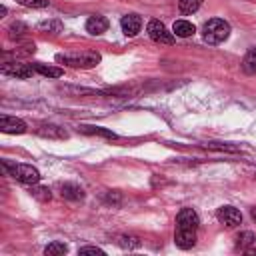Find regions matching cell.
<instances>
[{"label": "cell", "mask_w": 256, "mask_h": 256, "mask_svg": "<svg viewBox=\"0 0 256 256\" xmlns=\"http://www.w3.org/2000/svg\"><path fill=\"white\" fill-rule=\"evenodd\" d=\"M200 218L196 210L192 208H182L176 216V232H174V242L182 250H190L196 244V230H198Z\"/></svg>", "instance_id": "1"}, {"label": "cell", "mask_w": 256, "mask_h": 256, "mask_svg": "<svg viewBox=\"0 0 256 256\" xmlns=\"http://www.w3.org/2000/svg\"><path fill=\"white\" fill-rule=\"evenodd\" d=\"M2 172L6 176H12L14 180L22 182V184H38L40 182V172L30 166V164H12L8 160H2Z\"/></svg>", "instance_id": "2"}, {"label": "cell", "mask_w": 256, "mask_h": 256, "mask_svg": "<svg viewBox=\"0 0 256 256\" xmlns=\"http://www.w3.org/2000/svg\"><path fill=\"white\" fill-rule=\"evenodd\" d=\"M56 62L72 66V68H94L100 62L98 52H70V54H56Z\"/></svg>", "instance_id": "3"}, {"label": "cell", "mask_w": 256, "mask_h": 256, "mask_svg": "<svg viewBox=\"0 0 256 256\" xmlns=\"http://www.w3.org/2000/svg\"><path fill=\"white\" fill-rule=\"evenodd\" d=\"M202 36H204V42L208 44H220L230 36V24L222 18H212L204 24Z\"/></svg>", "instance_id": "4"}, {"label": "cell", "mask_w": 256, "mask_h": 256, "mask_svg": "<svg viewBox=\"0 0 256 256\" xmlns=\"http://www.w3.org/2000/svg\"><path fill=\"white\" fill-rule=\"evenodd\" d=\"M0 72L4 74V76H12V78H20V80H26V78H30L36 70H34V66L32 64H26V62H4L2 64V68H0Z\"/></svg>", "instance_id": "5"}, {"label": "cell", "mask_w": 256, "mask_h": 256, "mask_svg": "<svg viewBox=\"0 0 256 256\" xmlns=\"http://www.w3.org/2000/svg\"><path fill=\"white\" fill-rule=\"evenodd\" d=\"M146 32H148L150 40H154L158 44H174V34L168 32L160 20H150L146 26Z\"/></svg>", "instance_id": "6"}, {"label": "cell", "mask_w": 256, "mask_h": 256, "mask_svg": "<svg viewBox=\"0 0 256 256\" xmlns=\"http://www.w3.org/2000/svg\"><path fill=\"white\" fill-rule=\"evenodd\" d=\"M218 220L224 224V226H228V228H234V226H238V224H242V214H240V210L238 208H234V206H222V208H218Z\"/></svg>", "instance_id": "7"}, {"label": "cell", "mask_w": 256, "mask_h": 256, "mask_svg": "<svg viewBox=\"0 0 256 256\" xmlns=\"http://www.w3.org/2000/svg\"><path fill=\"white\" fill-rule=\"evenodd\" d=\"M0 130L4 134H24L26 132V122L16 118V116H0Z\"/></svg>", "instance_id": "8"}, {"label": "cell", "mask_w": 256, "mask_h": 256, "mask_svg": "<svg viewBox=\"0 0 256 256\" xmlns=\"http://www.w3.org/2000/svg\"><path fill=\"white\" fill-rule=\"evenodd\" d=\"M120 24H122V32L132 38V36H136V34L140 32V28H142V18H140L138 14H126Z\"/></svg>", "instance_id": "9"}, {"label": "cell", "mask_w": 256, "mask_h": 256, "mask_svg": "<svg viewBox=\"0 0 256 256\" xmlns=\"http://www.w3.org/2000/svg\"><path fill=\"white\" fill-rule=\"evenodd\" d=\"M86 30H88L90 34L98 36V34H102V32H106V30H108V20H106L104 16H100V14L90 16V18L86 20Z\"/></svg>", "instance_id": "10"}, {"label": "cell", "mask_w": 256, "mask_h": 256, "mask_svg": "<svg viewBox=\"0 0 256 256\" xmlns=\"http://www.w3.org/2000/svg\"><path fill=\"white\" fill-rule=\"evenodd\" d=\"M60 192H62V198L72 200V202H76V200H82V198H84V190H82L78 184H74V182H66V184H62Z\"/></svg>", "instance_id": "11"}, {"label": "cell", "mask_w": 256, "mask_h": 256, "mask_svg": "<svg viewBox=\"0 0 256 256\" xmlns=\"http://www.w3.org/2000/svg\"><path fill=\"white\" fill-rule=\"evenodd\" d=\"M172 30H174L172 34H176L178 38H188V36H192V34L196 32L194 24L188 22V20H176L174 26H172Z\"/></svg>", "instance_id": "12"}, {"label": "cell", "mask_w": 256, "mask_h": 256, "mask_svg": "<svg viewBox=\"0 0 256 256\" xmlns=\"http://www.w3.org/2000/svg\"><path fill=\"white\" fill-rule=\"evenodd\" d=\"M242 72L244 74H256V48H250L242 58Z\"/></svg>", "instance_id": "13"}, {"label": "cell", "mask_w": 256, "mask_h": 256, "mask_svg": "<svg viewBox=\"0 0 256 256\" xmlns=\"http://www.w3.org/2000/svg\"><path fill=\"white\" fill-rule=\"evenodd\" d=\"M32 66H34V70L38 74H42L46 78H60L64 74V70L58 68V66H46V64H32Z\"/></svg>", "instance_id": "14"}, {"label": "cell", "mask_w": 256, "mask_h": 256, "mask_svg": "<svg viewBox=\"0 0 256 256\" xmlns=\"http://www.w3.org/2000/svg\"><path fill=\"white\" fill-rule=\"evenodd\" d=\"M38 134L48 136V138H66V136H68V132H66L64 128H58V126H52V124L40 126V128H38Z\"/></svg>", "instance_id": "15"}, {"label": "cell", "mask_w": 256, "mask_h": 256, "mask_svg": "<svg viewBox=\"0 0 256 256\" xmlns=\"http://www.w3.org/2000/svg\"><path fill=\"white\" fill-rule=\"evenodd\" d=\"M78 130L84 132V134H98V136H106V138H116L114 132H110L106 128H100V126H86V124H82V126H78Z\"/></svg>", "instance_id": "16"}, {"label": "cell", "mask_w": 256, "mask_h": 256, "mask_svg": "<svg viewBox=\"0 0 256 256\" xmlns=\"http://www.w3.org/2000/svg\"><path fill=\"white\" fill-rule=\"evenodd\" d=\"M254 242H256V236H254L252 232H242V234L236 236V246H238L240 250H248Z\"/></svg>", "instance_id": "17"}, {"label": "cell", "mask_w": 256, "mask_h": 256, "mask_svg": "<svg viewBox=\"0 0 256 256\" xmlns=\"http://www.w3.org/2000/svg\"><path fill=\"white\" fill-rule=\"evenodd\" d=\"M30 194H32L36 200H40V202H48V200L52 198V194H50V190H48L46 186H36V184L30 186Z\"/></svg>", "instance_id": "18"}, {"label": "cell", "mask_w": 256, "mask_h": 256, "mask_svg": "<svg viewBox=\"0 0 256 256\" xmlns=\"http://www.w3.org/2000/svg\"><path fill=\"white\" fill-rule=\"evenodd\" d=\"M116 242H118V246L128 248V250H132V248H138V246H140V240H138L136 236H128V234H120V236H116Z\"/></svg>", "instance_id": "19"}, {"label": "cell", "mask_w": 256, "mask_h": 256, "mask_svg": "<svg viewBox=\"0 0 256 256\" xmlns=\"http://www.w3.org/2000/svg\"><path fill=\"white\" fill-rule=\"evenodd\" d=\"M66 252H68V246L64 242H52L44 248L46 256H60V254H66Z\"/></svg>", "instance_id": "20"}, {"label": "cell", "mask_w": 256, "mask_h": 256, "mask_svg": "<svg viewBox=\"0 0 256 256\" xmlns=\"http://www.w3.org/2000/svg\"><path fill=\"white\" fill-rule=\"evenodd\" d=\"M200 4H202V0H178V8H180L182 14H192V12H196V10L200 8Z\"/></svg>", "instance_id": "21"}, {"label": "cell", "mask_w": 256, "mask_h": 256, "mask_svg": "<svg viewBox=\"0 0 256 256\" xmlns=\"http://www.w3.org/2000/svg\"><path fill=\"white\" fill-rule=\"evenodd\" d=\"M8 32H10V34H8L10 38H20V36H24V34L28 32V26L22 24V22H14V24H10Z\"/></svg>", "instance_id": "22"}, {"label": "cell", "mask_w": 256, "mask_h": 256, "mask_svg": "<svg viewBox=\"0 0 256 256\" xmlns=\"http://www.w3.org/2000/svg\"><path fill=\"white\" fill-rule=\"evenodd\" d=\"M38 28L40 30H48V32H60L62 30V22L60 20H46V22H40L38 24Z\"/></svg>", "instance_id": "23"}, {"label": "cell", "mask_w": 256, "mask_h": 256, "mask_svg": "<svg viewBox=\"0 0 256 256\" xmlns=\"http://www.w3.org/2000/svg\"><path fill=\"white\" fill-rule=\"evenodd\" d=\"M16 2L26 8H46L48 6V0H16Z\"/></svg>", "instance_id": "24"}, {"label": "cell", "mask_w": 256, "mask_h": 256, "mask_svg": "<svg viewBox=\"0 0 256 256\" xmlns=\"http://www.w3.org/2000/svg\"><path fill=\"white\" fill-rule=\"evenodd\" d=\"M206 148H212V150H228V152H238V146H230V144H218V142H210V144H206Z\"/></svg>", "instance_id": "25"}, {"label": "cell", "mask_w": 256, "mask_h": 256, "mask_svg": "<svg viewBox=\"0 0 256 256\" xmlns=\"http://www.w3.org/2000/svg\"><path fill=\"white\" fill-rule=\"evenodd\" d=\"M78 254H96V256H104V250L98 246H82L78 250Z\"/></svg>", "instance_id": "26"}, {"label": "cell", "mask_w": 256, "mask_h": 256, "mask_svg": "<svg viewBox=\"0 0 256 256\" xmlns=\"http://www.w3.org/2000/svg\"><path fill=\"white\" fill-rule=\"evenodd\" d=\"M246 252H248V254H256V246H254V248H248Z\"/></svg>", "instance_id": "27"}, {"label": "cell", "mask_w": 256, "mask_h": 256, "mask_svg": "<svg viewBox=\"0 0 256 256\" xmlns=\"http://www.w3.org/2000/svg\"><path fill=\"white\" fill-rule=\"evenodd\" d=\"M252 218L256 220V208H252Z\"/></svg>", "instance_id": "28"}]
</instances>
